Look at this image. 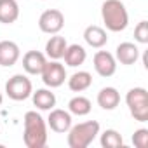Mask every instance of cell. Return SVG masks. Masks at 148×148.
<instances>
[{
  "label": "cell",
  "mask_w": 148,
  "mask_h": 148,
  "mask_svg": "<svg viewBox=\"0 0 148 148\" xmlns=\"http://www.w3.org/2000/svg\"><path fill=\"white\" fill-rule=\"evenodd\" d=\"M63 26H64V16L58 9H47L38 18V28L44 33H49V35L59 33Z\"/></svg>",
  "instance_id": "52a82bcc"
},
{
  "label": "cell",
  "mask_w": 148,
  "mask_h": 148,
  "mask_svg": "<svg viewBox=\"0 0 148 148\" xmlns=\"http://www.w3.org/2000/svg\"><path fill=\"white\" fill-rule=\"evenodd\" d=\"M134 38L139 44H148V21H139L134 28Z\"/></svg>",
  "instance_id": "7402d4cb"
},
{
  "label": "cell",
  "mask_w": 148,
  "mask_h": 148,
  "mask_svg": "<svg viewBox=\"0 0 148 148\" xmlns=\"http://www.w3.org/2000/svg\"><path fill=\"white\" fill-rule=\"evenodd\" d=\"M92 63H94L96 73H98V75H101V77H106L108 79V77H112L113 73L117 71V59L108 51H98L94 54Z\"/></svg>",
  "instance_id": "ba28073f"
},
{
  "label": "cell",
  "mask_w": 148,
  "mask_h": 148,
  "mask_svg": "<svg viewBox=\"0 0 148 148\" xmlns=\"http://www.w3.org/2000/svg\"><path fill=\"white\" fill-rule=\"evenodd\" d=\"M84 40H86L91 47L99 49V47L106 45V42H108V35H106V32H105L101 26H98V25H91V26H87V28L84 30Z\"/></svg>",
  "instance_id": "4fadbf2b"
},
{
  "label": "cell",
  "mask_w": 148,
  "mask_h": 148,
  "mask_svg": "<svg viewBox=\"0 0 148 148\" xmlns=\"http://www.w3.org/2000/svg\"><path fill=\"white\" fill-rule=\"evenodd\" d=\"M132 145L136 148H146V145H148V129H138L132 134Z\"/></svg>",
  "instance_id": "603a6c76"
},
{
  "label": "cell",
  "mask_w": 148,
  "mask_h": 148,
  "mask_svg": "<svg viewBox=\"0 0 148 148\" xmlns=\"http://www.w3.org/2000/svg\"><path fill=\"white\" fill-rule=\"evenodd\" d=\"M32 92H33L32 80L28 77L21 75V73L12 75L5 84V94L14 101H25L32 96Z\"/></svg>",
  "instance_id": "5b68a950"
},
{
  "label": "cell",
  "mask_w": 148,
  "mask_h": 148,
  "mask_svg": "<svg viewBox=\"0 0 148 148\" xmlns=\"http://www.w3.org/2000/svg\"><path fill=\"white\" fill-rule=\"evenodd\" d=\"M21 56L19 45L12 40H2L0 42V66H12L18 63Z\"/></svg>",
  "instance_id": "8fae6325"
},
{
  "label": "cell",
  "mask_w": 148,
  "mask_h": 148,
  "mask_svg": "<svg viewBox=\"0 0 148 148\" xmlns=\"http://www.w3.org/2000/svg\"><path fill=\"white\" fill-rule=\"evenodd\" d=\"M64 63L68 64V66H80V64H84V61H86V58H87V52H86V49L82 47V45H79V44H71V45H68L66 47V51H64Z\"/></svg>",
  "instance_id": "d6986e66"
},
{
  "label": "cell",
  "mask_w": 148,
  "mask_h": 148,
  "mask_svg": "<svg viewBox=\"0 0 148 148\" xmlns=\"http://www.w3.org/2000/svg\"><path fill=\"white\" fill-rule=\"evenodd\" d=\"M101 146L103 148H120L124 146V139H122V134L115 129H106L103 134H101Z\"/></svg>",
  "instance_id": "44dd1931"
},
{
  "label": "cell",
  "mask_w": 148,
  "mask_h": 148,
  "mask_svg": "<svg viewBox=\"0 0 148 148\" xmlns=\"http://www.w3.org/2000/svg\"><path fill=\"white\" fill-rule=\"evenodd\" d=\"M42 80L47 87H59L64 84L66 80V70H64V64H61L59 61L52 59V61H47L44 70H42Z\"/></svg>",
  "instance_id": "8992f818"
},
{
  "label": "cell",
  "mask_w": 148,
  "mask_h": 148,
  "mask_svg": "<svg viewBox=\"0 0 148 148\" xmlns=\"http://www.w3.org/2000/svg\"><path fill=\"white\" fill-rule=\"evenodd\" d=\"M66 47H68L66 38L61 37V35H58V33H54V35L47 40V44H45V54H47V58L59 61V59L64 56Z\"/></svg>",
  "instance_id": "5bb4252c"
},
{
  "label": "cell",
  "mask_w": 148,
  "mask_h": 148,
  "mask_svg": "<svg viewBox=\"0 0 148 148\" xmlns=\"http://www.w3.org/2000/svg\"><path fill=\"white\" fill-rule=\"evenodd\" d=\"M115 59L120 61V64H134L139 59V49L132 42H122L115 49Z\"/></svg>",
  "instance_id": "7c38bea8"
},
{
  "label": "cell",
  "mask_w": 148,
  "mask_h": 148,
  "mask_svg": "<svg viewBox=\"0 0 148 148\" xmlns=\"http://www.w3.org/2000/svg\"><path fill=\"white\" fill-rule=\"evenodd\" d=\"M2 101H4V96H2V92H0V106H2Z\"/></svg>",
  "instance_id": "cb8c5ba5"
},
{
  "label": "cell",
  "mask_w": 148,
  "mask_h": 148,
  "mask_svg": "<svg viewBox=\"0 0 148 148\" xmlns=\"http://www.w3.org/2000/svg\"><path fill=\"white\" fill-rule=\"evenodd\" d=\"M91 108H92V103L86 96H75V98H71L70 103H68V112L71 115H77V117L87 115L91 112Z\"/></svg>",
  "instance_id": "ffe728a7"
},
{
  "label": "cell",
  "mask_w": 148,
  "mask_h": 148,
  "mask_svg": "<svg viewBox=\"0 0 148 148\" xmlns=\"http://www.w3.org/2000/svg\"><path fill=\"white\" fill-rule=\"evenodd\" d=\"M19 18V5L16 0H0V23L12 25Z\"/></svg>",
  "instance_id": "2e32d148"
},
{
  "label": "cell",
  "mask_w": 148,
  "mask_h": 148,
  "mask_svg": "<svg viewBox=\"0 0 148 148\" xmlns=\"http://www.w3.org/2000/svg\"><path fill=\"white\" fill-rule=\"evenodd\" d=\"M32 99L33 105L42 112H49L56 106V96L49 89H37L35 92H32Z\"/></svg>",
  "instance_id": "e0dca14e"
},
{
  "label": "cell",
  "mask_w": 148,
  "mask_h": 148,
  "mask_svg": "<svg viewBox=\"0 0 148 148\" xmlns=\"http://www.w3.org/2000/svg\"><path fill=\"white\" fill-rule=\"evenodd\" d=\"M99 134V122L87 120L68 129V146L70 148H87Z\"/></svg>",
  "instance_id": "3957f363"
},
{
  "label": "cell",
  "mask_w": 148,
  "mask_h": 148,
  "mask_svg": "<svg viewBox=\"0 0 148 148\" xmlns=\"http://www.w3.org/2000/svg\"><path fill=\"white\" fill-rule=\"evenodd\" d=\"M92 86V75L89 71H75L68 79V87L73 92H82Z\"/></svg>",
  "instance_id": "ac0fdd59"
},
{
  "label": "cell",
  "mask_w": 148,
  "mask_h": 148,
  "mask_svg": "<svg viewBox=\"0 0 148 148\" xmlns=\"http://www.w3.org/2000/svg\"><path fill=\"white\" fill-rule=\"evenodd\" d=\"M101 18L110 32H124L129 25V14L120 0H105L101 5Z\"/></svg>",
  "instance_id": "7a4b0ae2"
},
{
  "label": "cell",
  "mask_w": 148,
  "mask_h": 148,
  "mask_svg": "<svg viewBox=\"0 0 148 148\" xmlns=\"http://www.w3.org/2000/svg\"><path fill=\"white\" fill-rule=\"evenodd\" d=\"M45 63H47L45 54H42L38 51H28L23 56V68H25L26 73H30V75H40Z\"/></svg>",
  "instance_id": "30bf717a"
},
{
  "label": "cell",
  "mask_w": 148,
  "mask_h": 148,
  "mask_svg": "<svg viewBox=\"0 0 148 148\" xmlns=\"http://www.w3.org/2000/svg\"><path fill=\"white\" fill-rule=\"evenodd\" d=\"M98 105L103 110H115L120 105V92L115 87H103L98 92Z\"/></svg>",
  "instance_id": "9a60e30c"
},
{
  "label": "cell",
  "mask_w": 148,
  "mask_h": 148,
  "mask_svg": "<svg viewBox=\"0 0 148 148\" xmlns=\"http://www.w3.org/2000/svg\"><path fill=\"white\" fill-rule=\"evenodd\" d=\"M125 103L131 115L138 122L148 120V91L145 87H134L125 94Z\"/></svg>",
  "instance_id": "277c9868"
},
{
  "label": "cell",
  "mask_w": 148,
  "mask_h": 148,
  "mask_svg": "<svg viewBox=\"0 0 148 148\" xmlns=\"http://www.w3.org/2000/svg\"><path fill=\"white\" fill-rule=\"evenodd\" d=\"M25 124V132H23V141L28 148H44L47 143V124L42 119L40 113L35 110H30L25 113L23 119Z\"/></svg>",
  "instance_id": "6da1fadb"
},
{
  "label": "cell",
  "mask_w": 148,
  "mask_h": 148,
  "mask_svg": "<svg viewBox=\"0 0 148 148\" xmlns=\"http://www.w3.org/2000/svg\"><path fill=\"white\" fill-rule=\"evenodd\" d=\"M47 124L54 132H59V134L68 132V129L71 127V113L66 110H61V108H52V110H49Z\"/></svg>",
  "instance_id": "9c48e42d"
}]
</instances>
